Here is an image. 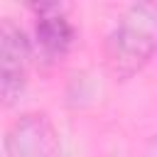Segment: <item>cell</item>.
<instances>
[{
	"instance_id": "6da1fadb",
	"label": "cell",
	"mask_w": 157,
	"mask_h": 157,
	"mask_svg": "<svg viewBox=\"0 0 157 157\" xmlns=\"http://www.w3.org/2000/svg\"><path fill=\"white\" fill-rule=\"evenodd\" d=\"M157 54V5L135 2L123 10L105 37L103 59L113 78L137 76Z\"/></svg>"
},
{
	"instance_id": "7a4b0ae2",
	"label": "cell",
	"mask_w": 157,
	"mask_h": 157,
	"mask_svg": "<svg viewBox=\"0 0 157 157\" xmlns=\"http://www.w3.org/2000/svg\"><path fill=\"white\" fill-rule=\"evenodd\" d=\"M32 42L25 29L10 17L0 25V96L5 108H12L25 96L32 66Z\"/></svg>"
},
{
	"instance_id": "3957f363",
	"label": "cell",
	"mask_w": 157,
	"mask_h": 157,
	"mask_svg": "<svg viewBox=\"0 0 157 157\" xmlns=\"http://www.w3.org/2000/svg\"><path fill=\"white\" fill-rule=\"evenodd\" d=\"M5 157H59V132L42 110L15 118L5 132Z\"/></svg>"
},
{
	"instance_id": "277c9868",
	"label": "cell",
	"mask_w": 157,
	"mask_h": 157,
	"mask_svg": "<svg viewBox=\"0 0 157 157\" xmlns=\"http://www.w3.org/2000/svg\"><path fill=\"white\" fill-rule=\"evenodd\" d=\"M34 15V47L44 61H61L76 44V27L61 2L29 5Z\"/></svg>"
}]
</instances>
